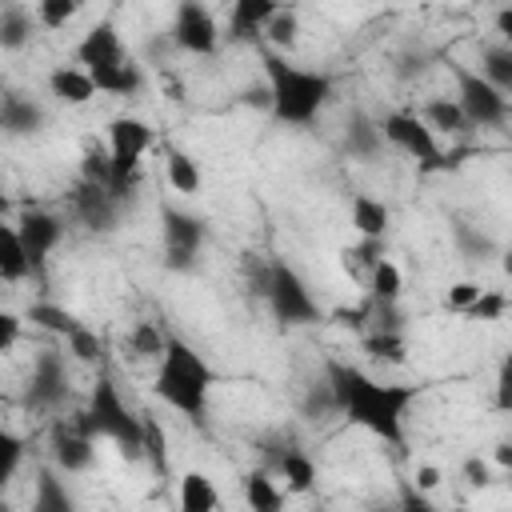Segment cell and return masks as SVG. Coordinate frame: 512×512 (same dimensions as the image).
<instances>
[{"mask_svg": "<svg viewBox=\"0 0 512 512\" xmlns=\"http://www.w3.org/2000/svg\"><path fill=\"white\" fill-rule=\"evenodd\" d=\"M324 384L332 392V408L344 420L380 436L384 444H404V416H408L412 400L420 396V384H388V380H376L364 368L340 364V360L328 364Z\"/></svg>", "mask_w": 512, "mask_h": 512, "instance_id": "obj_1", "label": "cell"}, {"mask_svg": "<svg viewBox=\"0 0 512 512\" xmlns=\"http://www.w3.org/2000/svg\"><path fill=\"white\" fill-rule=\"evenodd\" d=\"M260 64H264L268 112H272V120H280V124H288V128H308V124H316V116H320V112L328 108V100L336 96L332 72L292 64L288 56L268 52V48H264Z\"/></svg>", "mask_w": 512, "mask_h": 512, "instance_id": "obj_2", "label": "cell"}, {"mask_svg": "<svg viewBox=\"0 0 512 512\" xmlns=\"http://www.w3.org/2000/svg\"><path fill=\"white\" fill-rule=\"evenodd\" d=\"M216 372L212 364L180 336H168L160 360H156V380L152 392L160 404H168L172 412L188 416V420H204L208 416V396H212Z\"/></svg>", "mask_w": 512, "mask_h": 512, "instance_id": "obj_3", "label": "cell"}, {"mask_svg": "<svg viewBox=\"0 0 512 512\" xmlns=\"http://www.w3.org/2000/svg\"><path fill=\"white\" fill-rule=\"evenodd\" d=\"M76 420L92 440H112L124 460H140V452H144V412L128 408V400L120 396L108 368L96 372V384L88 392V408L76 412Z\"/></svg>", "mask_w": 512, "mask_h": 512, "instance_id": "obj_4", "label": "cell"}, {"mask_svg": "<svg viewBox=\"0 0 512 512\" xmlns=\"http://www.w3.org/2000/svg\"><path fill=\"white\" fill-rule=\"evenodd\" d=\"M152 144H156V128L148 120H140L132 112L108 120V148H104V156H108V192L120 204H128V196L136 188V176H140V164H144Z\"/></svg>", "mask_w": 512, "mask_h": 512, "instance_id": "obj_5", "label": "cell"}, {"mask_svg": "<svg viewBox=\"0 0 512 512\" xmlns=\"http://www.w3.org/2000/svg\"><path fill=\"white\" fill-rule=\"evenodd\" d=\"M256 292L264 296V304H268V312L276 316L280 328H300V324H316L320 320V304H316L308 280L288 260L260 264Z\"/></svg>", "mask_w": 512, "mask_h": 512, "instance_id": "obj_6", "label": "cell"}, {"mask_svg": "<svg viewBox=\"0 0 512 512\" xmlns=\"http://www.w3.org/2000/svg\"><path fill=\"white\" fill-rule=\"evenodd\" d=\"M452 76H456V108L464 112L468 128L504 132L512 120V100L504 92H496L484 76H476V68H468V64H456Z\"/></svg>", "mask_w": 512, "mask_h": 512, "instance_id": "obj_7", "label": "cell"}, {"mask_svg": "<svg viewBox=\"0 0 512 512\" xmlns=\"http://www.w3.org/2000/svg\"><path fill=\"white\" fill-rule=\"evenodd\" d=\"M208 240V224L184 208L160 212V244H164V268L168 272H192Z\"/></svg>", "mask_w": 512, "mask_h": 512, "instance_id": "obj_8", "label": "cell"}, {"mask_svg": "<svg viewBox=\"0 0 512 512\" xmlns=\"http://www.w3.org/2000/svg\"><path fill=\"white\" fill-rule=\"evenodd\" d=\"M68 352L48 344L32 356L28 380H24V404L36 412H56L68 400Z\"/></svg>", "mask_w": 512, "mask_h": 512, "instance_id": "obj_9", "label": "cell"}, {"mask_svg": "<svg viewBox=\"0 0 512 512\" xmlns=\"http://www.w3.org/2000/svg\"><path fill=\"white\" fill-rule=\"evenodd\" d=\"M168 32H172V44H176L180 52H188V56H212V52L220 48V36H224L216 12H212L208 4H200V0L176 4Z\"/></svg>", "mask_w": 512, "mask_h": 512, "instance_id": "obj_10", "label": "cell"}, {"mask_svg": "<svg viewBox=\"0 0 512 512\" xmlns=\"http://www.w3.org/2000/svg\"><path fill=\"white\" fill-rule=\"evenodd\" d=\"M376 124H380L384 144H392L396 152H404L408 160H416L424 172L440 160V140L428 132V124H424L416 112H388V116L376 120Z\"/></svg>", "mask_w": 512, "mask_h": 512, "instance_id": "obj_11", "label": "cell"}, {"mask_svg": "<svg viewBox=\"0 0 512 512\" xmlns=\"http://www.w3.org/2000/svg\"><path fill=\"white\" fill-rule=\"evenodd\" d=\"M16 236H20L24 256H28V272L32 276H44L52 252L64 240V220L56 212H48V208H24L20 220H16Z\"/></svg>", "mask_w": 512, "mask_h": 512, "instance_id": "obj_12", "label": "cell"}, {"mask_svg": "<svg viewBox=\"0 0 512 512\" xmlns=\"http://www.w3.org/2000/svg\"><path fill=\"white\" fill-rule=\"evenodd\" d=\"M92 456H96V440L80 428V420H56L52 432H48V460L60 476H80L92 468Z\"/></svg>", "mask_w": 512, "mask_h": 512, "instance_id": "obj_13", "label": "cell"}, {"mask_svg": "<svg viewBox=\"0 0 512 512\" xmlns=\"http://www.w3.org/2000/svg\"><path fill=\"white\" fill-rule=\"evenodd\" d=\"M132 56H128V48H124V40H120V32H116V24L112 20H96L84 36H80V44H76V68H112V64H128Z\"/></svg>", "mask_w": 512, "mask_h": 512, "instance_id": "obj_14", "label": "cell"}, {"mask_svg": "<svg viewBox=\"0 0 512 512\" xmlns=\"http://www.w3.org/2000/svg\"><path fill=\"white\" fill-rule=\"evenodd\" d=\"M120 200L104 188V184H88V180H80L76 188H72V212H76V220L88 228V232H112L116 224H120Z\"/></svg>", "mask_w": 512, "mask_h": 512, "instance_id": "obj_15", "label": "cell"}, {"mask_svg": "<svg viewBox=\"0 0 512 512\" xmlns=\"http://www.w3.org/2000/svg\"><path fill=\"white\" fill-rule=\"evenodd\" d=\"M268 472L276 476L280 488H288V496H308L316 488V460L304 448H292V444L280 448L272 456V468Z\"/></svg>", "mask_w": 512, "mask_h": 512, "instance_id": "obj_16", "label": "cell"}, {"mask_svg": "<svg viewBox=\"0 0 512 512\" xmlns=\"http://www.w3.org/2000/svg\"><path fill=\"white\" fill-rule=\"evenodd\" d=\"M272 12H276L272 0H236L228 8V32L224 36L236 44H256L264 36V24L272 20Z\"/></svg>", "mask_w": 512, "mask_h": 512, "instance_id": "obj_17", "label": "cell"}, {"mask_svg": "<svg viewBox=\"0 0 512 512\" xmlns=\"http://www.w3.org/2000/svg\"><path fill=\"white\" fill-rule=\"evenodd\" d=\"M44 128V108L28 92H4L0 96V132L8 136H36Z\"/></svg>", "mask_w": 512, "mask_h": 512, "instance_id": "obj_18", "label": "cell"}, {"mask_svg": "<svg viewBox=\"0 0 512 512\" xmlns=\"http://www.w3.org/2000/svg\"><path fill=\"white\" fill-rule=\"evenodd\" d=\"M28 512H80V504H76V496H72L68 480H64V476H60L52 464L36 472Z\"/></svg>", "mask_w": 512, "mask_h": 512, "instance_id": "obj_19", "label": "cell"}, {"mask_svg": "<svg viewBox=\"0 0 512 512\" xmlns=\"http://www.w3.org/2000/svg\"><path fill=\"white\" fill-rule=\"evenodd\" d=\"M348 220L356 228L360 240H384L388 236V224H392V212L384 200L368 196V192H356L352 204H348Z\"/></svg>", "mask_w": 512, "mask_h": 512, "instance_id": "obj_20", "label": "cell"}, {"mask_svg": "<svg viewBox=\"0 0 512 512\" xmlns=\"http://www.w3.org/2000/svg\"><path fill=\"white\" fill-rule=\"evenodd\" d=\"M216 508H220V492L212 476L200 468H188L176 484V512H216Z\"/></svg>", "mask_w": 512, "mask_h": 512, "instance_id": "obj_21", "label": "cell"}, {"mask_svg": "<svg viewBox=\"0 0 512 512\" xmlns=\"http://www.w3.org/2000/svg\"><path fill=\"white\" fill-rule=\"evenodd\" d=\"M48 92H52V100L80 108V104H88V100L96 96V84H92V76H88L84 68H76V64H60V68L48 72Z\"/></svg>", "mask_w": 512, "mask_h": 512, "instance_id": "obj_22", "label": "cell"}, {"mask_svg": "<svg viewBox=\"0 0 512 512\" xmlns=\"http://www.w3.org/2000/svg\"><path fill=\"white\" fill-rule=\"evenodd\" d=\"M424 124H428V132L432 136H448V140H464L472 128H468V120H464V112L456 108V100H448V96H432L428 104H424V112H416Z\"/></svg>", "mask_w": 512, "mask_h": 512, "instance_id": "obj_23", "label": "cell"}, {"mask_svg": "<svg viewBox=\"0 0 512 512\" xmlns=\"http://www.w3.org/2000/svg\"><path fill=\"white\" fill-rule=\"evenodd\" d=\"M384 148V136H380V124L364 112H352L348 124H344V152L352 160H376Z\"/></svg>", "mask_w": 512, "mask_h": 512, "instance_id": "obj_24", "label": "cell"}, {"mask_svg": "<svg viewBox=\"0 0 512 512\" xmlns=\"http://www.w3.org/2000/svg\"><path fill=\"white\" fill-rule=\"evenodd\" d=\"M36 36V16L24 4H4L0 8V52H20Z\"/></svg>", "mask_w": 512, "mask_h": 512, "instance_id": "obj_25", "label": "cell"}, {"mask_svg": "<svg viewBox=\"0 0 512 512\" xmlns=\"http://www.w3.org/2000/svg\"><path fill=\"white\" fill-rule=\"evenodd\" d=\"M92 84H96V96H136L144 76H140V64L128 60V64H112V68H88Z\"/></svg>", "mask_w": 512, "mask_h": 512, "instance_id": "obj_26", "label": "cell"}, {"mask_svg": "<svg viewBox=\"0 0 512 512\" xmlns=\"http://www.w3.org/2000/svg\"><path fill=\"white\" fill-rule=\"evenodd\" d=\"M364 288H368V304H396L400 292H404V272L396 260L380 256L372 264V272L364 276Z\"/></svg>", "mask_w": 512, "mask_h": 512, "instance_id": "obj_27", "label": "cell"}, {"mask_svg": "<svg viewBox=\"0 0 512 512\" xmlns=\"http://www.w3.org/2000/svg\"><path fill=\"white\" fill-rule=\"evenodd\" d=\"M244 504L248 512H284V488L268 468H256L244 476Z\"/></svg>", "mask_w": 512, "mask_h": 512, "instance_id": "obj_28", "label": "cell"}, {"mask_svg": "<svg viewBox=\"0 0 512 512\" xmlns=\"http://www.w3.org/2000/svg\"><path fill=\"white\" fill-rule=\"evenodd\" d=\"M476 76H484L496 92H512V44H504V40H496V44H484L480 48V68H476Z\"/></svg>", "mask_w": 512, "mask_h": 512, "instance_id": "obj_29", "label": "cell"}, {"mask_svg": "<svg viewBox=\"0 0 512 512\" xmlns=\"http://www.w3.org/2000/svg\"><path fill=\"white\" fill-rule=\"evenodd\" d=\"M164 172H168L172 192H180V196H200V188H204V172H200V164H196L184 148H168Z\"/></svg>", "mask_w": 512, "mask_h": 512, "instance_id": "obj_30", "label": "cell"}, {"mask_svg": "<svg viewBox=\"0 0 512 512\" xmlns=\"http://www.w3.org/2000/svg\"><path fill=\"white\" fill-rule=\"evenodd\" d=\"M260 40H268V52L288 56V52H292V44L300 40V12H296V8L276 4V12H272V20L264 24V36H260Z\"/></svg>", "mask_w": 512, "mask_h": 512, "instance_id": "obj_31", "label": "cell"}, {"mask_svg": "<svg viewBox=\"0 0 512 512\" xmlns=\"http://www.w3.org/2000/svg\"><path fill=\"white\" fill-rule=\"evenodd\" d=\"M28 256H24V244L16 236V224H0V280L16 284V280H28Z\"/></svg>", "mask_w": 512, "mask_h": 512, "instance_id": "obj_32", "label": "cell"}, {"mask_svg": "<svg viewBox=\"0 0 512 512\" xmlns=\"http://www.w3.org/2000/svg\"><path fill=\"white\" fill-rule=\"evenodd\" d=\"M24 320H32L36 328H44V332H52V336H60V340H68V336L76 332V324H80V320H76L68 308H60V304H48V300H36V304H28Z\"/></svg>", "mask_w": 512, "mask_h": 512, "instance_id": "obj_33", "label": "cell"}, {"mask_svg": "<svg viewBox=\"0 0 512 512\" xmlns=\"http://www.w3.org/2000/svg\"><path fill=\"white\" fill-rule=\"evenodd\" d=\"M164 344H168V332H164L160 324H152V320H140V324L124 336V352H132L136 360H160Z\"/></svg>", "mask_w": 512, "mask_h": 512, "instance_id": "obj_34", "label": "cell"}, {"mask_svg": "<svg viewBox=\"0 0 512 512\" xmlns=\"http://www.w3.org/2000/svg\"><path fill=\"white\" fill-rule=\"evenodd\" d=\"M364 352L380 364H404L408 360V340H404V332L372 328V332H364Z\"/></svg>", "mask_w": 512, "mask_h": 512, "instance_id": "obj_35", "label": "cell"}, {"mask_svg": "<svg viewBox=\"0 0 512 512\" xmlns=\"http://www.w3.org/2000/svg\"><path fill=\"white\" fill-rule=\"evenodd\" d=\"M24 452H28L24 436L0 424V492H4V488L12 484V476L20 472V464H24Z\"/></svg>", "mask_w": 512, "mask_h": 512, "instance_id": "obj_36", "label": "cell"}, {"mask_svg": "<svg viewBox=\"0 0 512 512\" xmlns=\"http://www.w3.org/2000/svg\"><path fill=\"white\" fill-rule=\"evenodd\" d=\"M380 256H384V240H360L356 248H344L340 252V264H344V272L352 280H364Z\"/></svg>", "mask_w": 512, "mask_h": 512, "instance_id": "obj_37", "label": "cell"}, {"mask_svg": "<svg viewBox=\"0 0 512 512\" xmlns=\"http://www.w3.org/2000/svg\"><path fill=\"white\" fill-rule=\"evenodd\" d=\"M64 352H68L72 360H80V364H100V356H104V340H100L88 324H76V332L64 340Z\"/></svg>", "mask_w": 512, "mask_h": 512, "instance_id": "obj_38", "label": "cell"}, {"mask_svg": "<svg viewBox=\"0 0 512 512\" xmlns=\"http://www.w3.org/2000/svg\"><path fill=\"white\" fill-rule=\"evenodd\" d=\"M76 12H80V4H76V0H40V4L32 8L36 24H40V28H48V32H60L64 24H72V20H76Z\"/></svg>", "mask_w": 512, "mask_h": 512, "instance_id": "obj_39", "label": "cell"}, {"mask_svg": "<svg viewBox=\"0 0 512 512\" xmlns=\"http://www.w3.org/2000/svg\"><path fill=\"white\" fill-rule=\"evenodd\" d=\"M140 460H148L160 476H168V436L152 416H144V452H140Z\"/></svg>", "mask_w": 512, "mask_h": 512, "instance_id": "obj_40", "label": "cell"}, {"mask_svg": "<svg viewBox=\"0 0 512 512\" xmlns=\"http://www.w3.org/2000/svg\"><path fill=\"white\" fill-rule=\"evenodd\" d=\"M456 244H460V252H464L468 260H488V256L496 252V240H492L488 232L472 228V224H456Z\"/></svg>", "mask_w": 512, "mask_h": 512, "instance_id": "obj_41", "label": "cell"}, {"mask_svg": "<svg viewBox=\"0 0 512 512\" xmlns=\"http://www.w3.org/2000/svg\"><path fill=\"white\" fill-rule=\"evenodd\" d=\"M504 312H508V296L500 288H484L464 316L468 320H480V324H492V320H504Z\"/></svg>", "mask_w": 512, "mask_h": 512, "instance_id": "obj_42", "label": "cell"}, {"mask_svg": "<svg viewBox=\"0 0 512 512\" xmlns=\"http://www.w3.org/2000/svg\"><path fill=\"white\" fill-rule=\"evenodd\" d=\"M480 292H484V288H480V280H456V284L444 292V308L464 316V312L476 304V296H480Z\"/></svg>", "mask_w": 512, "mask_h": 512, "instance_id": "obj_43", "label": "cell"}, {"mask_svg": "<svg viewBox=\"0 0 512 512\" xmlns=\"http://www.w3.org/2000/svg\"><path fill=\"white\" fill-rule=\"evenodd\" d=\"M392 504H396V512H444L428 492H416L408 480L400 484V492H396V500H392Z\"/></svg>", "mask_w": 512, "mask_h": 512, "instance_id": "obj_44", "label": "cell"}, {"mask_svg": "<svg viewBox=\"0 0 512 512\" xmlns=\"http://www.w3.org/2000/svg\"><path fill=\"white\" fill-rule=\"evenodd\" d=\"M80 180H88V184H104V188H108V156H104V148H84Z\"/></svg>", "mask_w": 512, "mask_h": 512, "instance_id": "obj_45", "label": "cell"}, {"mask_svg": "<svg viewBox=\"0 0 512 512\" xmlns=\"http://www.w3.org/2000/svg\"><path fill=\"white\" fill-rule=\"evenodd\" d=\"M460 476H464L468 488H488V484H492V460H484V456H468V460L460 464Z\"/></svg>", "mask_w": 512, "mask_h": 512, "instance_id": "obj_46", "label": "cell"}, {"mask_svg": "<svg viewBox=\"0 0 512 512\" xmlns=\"http://www.w3.org/2000/svg\"><path fill=\"white\" fill-rule=\"evenodd\" d=\"M20 332H24V316H16V312L0 308V356H4V352H12V348L20 344Z\"/></svg>", "mask_w": 512, "mask_h": 512, "instance_id": "obj_47", "label": "cell"}, {"mask_svg": "<svg viewBox=\"0 0 512 512\" xmlns=\"http://www.w3.org/2000/svg\"><path fill=\"white\" fill-rule=\"evenodd\" d=\"M408 484H412L416 492H428V496H432V492L444 484V472H440L436 464H416V472H412V480H408Z\"/></svg>", "mask_w": 512, "mask_h": 512, "instance_id": "obj_48", "label": "cell"}, {"mask_svg": "<svg viewBox=\"0 0 512 512\" xmlns=\"http://www.w3.org/2000/svg\"><path fill=\"white\" fill-rule=\"evenodd\" d=\"M368 316H372V308H368V304H364V308H336V312H332V320H336V324L356 328V332H364V328H368Z\"/></svg>", "mask_w": 512, "mask_h": 512, "instance_id": "obj_49", "label": "cell"}, {"mask_svg": "<svg viewBox=\"0 0 512 512\" xmlns=\"http://www.w3.org/2000/svg\"><path fill=\"white\" fill-rule=\"evenodd\" d=\"M496 464H500V468H508V464H512V452H508V440H500V444H496Z\"/></svg>", "mask_w": 512, "mask_h": 512, "instance_id": "obj_50", "label": "cell"}, {"mask_svg": "<svg viewBox=\"0 0 512 512\" xmlns=\"http://www.w3.org/2000/svg\"><path fill=\"white\" fill-rule=\"evenodd\" d=\"M4 220H8V196L0 192V224H4Z\"/></svg>", "mask_w": 512, "mask_h": 512, "instance_id": "obj_51", "label": "cell"}, {"mask_svg": "<svg viewBox=\"0 0 512 512\" xmlns=\"http://www.w3.org/2000/svg\"><path fill=\"white\" fill-rule=\"evenodd\" d=\"M368 512H396V504H372Z\"/></svg>", "mask_w": 512, "mask_h": 512, "instance_id": "obj_52", "label": "cell"}, {"mask_svg": "<svg viewBox=\"0 0 512 512\" xmlns=\"http://www.w3.org/2000/svg\"><path fill=\"white\" fill-rule=\"evenodd\" d=\"M452 512H472V508H452Z\"/></svg>", "mask_w": 512, "mask_h": 512, "instance_id": "obj_53", "label": "cell"}]
</instances>
